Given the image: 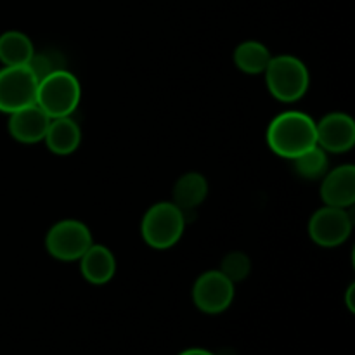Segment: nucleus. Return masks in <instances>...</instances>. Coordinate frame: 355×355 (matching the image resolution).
Segmentation results:
<instances>
[{
  "label": "nucleus",
  "mask_w": 355,
  "mask_h": 355,
  "mask_svg": "<svg viewBox=\"0 0 355 355\" xmlns=\"http://www.w3.org/2000/svg\"><path fill=\"white\" fill-rule=\"evenodd\" d=\"M266 137L270 151L286 159H295L318 146L315 121L302 111H284L277 114L269 123Z\"/></svg>",
  "instance_id": "obj_1"
},
{
  "label": "nucleus",
  "mask_w": 355,
  "mask_h": 355,
  "mask_svg": "<svg viewBox=\"0 0 355 355\" xmlns=\"http://www.w3.org/2000/svg\"><path fill=\"white\" fill-rule=\"evenodd\" d=\"M263 75L270 96L281 103H297L311 85L307 66L291 54L272 55Z\"/></svg>",
  "instance_id": "obj_2"
},
{
  "label": "nucleus",
  "mask_w": 355,
  "mask_h": 355,
  "mask_svg": "<svg viewBox=\"0 0 355 355\" xmlns=\"http://www.w3.org/2000/svg\"><path fill=\"white\" fill-rule=\"evenodd\" d=\"M186 222V215L173 201L155 203L142 217V239L155 250H168L180 241Z\"/></svg>",
  "instance_id": "obj_3"
},
{
  "label": "nucleus",
  "mask_w": 355,
  "mask_h": 355,
  "mask_svg": "<svg viewBox=\"0 0 355 355\" xmlns=\"http://www.w3.org/2000/svg\"><path fill=\"white\" fill-rule=\"evenodd\" d=\"M82 99V85L68 69H58L38 82L35 103L51 118L71 116Z\"/></svg>",
  "instance_id": "obj_4"
},
{
  "label": "nucleus",
  "mask_w": 355,
  "mask_h": 355,
  "mask_svg": "<svg viewBox=\"0 0 355 355\" xmlns=\"http://www.w3.org/2000/svg\"><path fill=\"white\" fill-rule=\"evenodd\" d=\"M92 243L90 229L76 218L55 222L45 236V250L59 262H76Z\"/></svg>",
  "instance_id": "obj_5"
},
{
  "label": "nucleus",
  "mask_w": 355,
  "mask_h": 355,
  "mask_svg": "<svg viewBox=\"0 0 355 355\" xmlns=\"http://www.w3.org/2000/svg\"><path fill=\"white\" fill-rule=\"evenodd\" d=\"M38 80L28 66H2L0 68V113L35 104Z\"/></svg>",
  "instance_id": "obj_6"
},
{
  "label": "nucleus",
  "mask_w": 355,
  "mask_h": 355,
  "mask_svg": "<svg viewBox=\"0 0 355 355\" xmlns=\"http://www.w3.org/2000/svg\"><path fill=\"white\" fill-rule=\"evenodd\" d=\"M352 234V218L345 208L322 207L309 220V236L321 248L342 246Z\"/></svg>",
  "instance_id": "obj_7"
},
{
  "label": "nucleus",
  "mask_w": 355,
  "mask_h": 355,
  "mask_svg": "<svg viewBox=\"0 0 355 355\" xmlns=\"http://www.w3.org/2000/svg\"><path fill=\"white\" fill-rule=\"evenodd\" d=\"M193 300L194 305L205 314H222L234 300V283L220 270H207L194 283Z\"/></svg>",
  "instance_id": "obj_8"
},
{
  "label": "nucleus",
  "mask_w": 355,
  "mask_h": 355,
  "mask_svg": "<svg viewBox=\"0 0 355 355\" xmlns=\"http://www.w3.org/2000/svg\"><path fill=\"white\" fill-rule=\"evenodd\" d=\"M315 132H318V146L326 153H347L355 144V121L350 114L329 113L315 121Z\"/></svg>",
  "instance_id": "obj_9"
},
{
  "label": "nucleus",
  "mask_w": 355,
  "mask_h": 355,
  "mask_svg": "<svg viewBox=\"0 0 355 355\" xmlns=\"http://www.w3.org/2000/svg\"><path fill=\"white\" fill-rule=\"evenodd\" d=\"M51 120L52 118L35 103L10 113L7 128L14 141L23 142V144H35V142L44 141Z\"/></svg>",
  "instance_id": "obj_10"
},
{
  "label": "nucleus",
  "mask_w": 355,
  "mask_h": 355,
  "mask_svg": "<svg viewBox=\"0 0 355 355\" xmlns=\"http://www.w3.org/2000/svg\"><path fill=\"white\" fill-rule=\"evenodd\" d=\"M321 198L324 205L336 208H350L355 203V166L342 165L326 172L321 184Z\"/></svg>",
  "instance_id": "obj_11"
},
{
  "label": "nucleus",
  "mask_w": 355,
  "mask_h": 355,
  "mask_svg": "<svg viewBox=\"0 0 355 355\" xmlns=\"http://www.w3.org/2000/svg\"><path fill=\"white\" fill-rule=\"evenodd\" d=\"M45 146L58 156L73 155L82 142V128L71 116L52 118L44 137Z\"/></svg>",
  "instance_id": "obj_12"
},
{
  "label": "nucleus",
  "mask_w": 355,
  "mask_h": 355,
  "mask_svg": "<svg viewBox=\"0 0 355 355\" xmlns=\"http://www.w3.org/2000/svg\"><path fill=\"white\" fill-rule=\"evenodd\" d=\"M78 262L85 281H89L90 284H97V286L110 283L116 272V260H114L113 252L104 245L92 243Z\"/></svg>",
  "instance_id": "obj_13"
},
{
  "label": "nucleus",
  "mask_w": 355,
  "mask_h": 355,
  "mask_svg": "<svg viewBox=\"0 0 355 355\" xmlns=\"http://www.w3.org/2000/svg\"><path fill=\"white\" fill-rule=\"evenodd\" d=\"M173 203L184 211V215L193 214L208 196L207 177L198 172H187L179 177L173 186Z\"/></svg>",
  "instance_id": "obj_14"
},
{
  "label": "nucleus",
  "mask_w": 355,
  "mask_h": 355,
  "mask_svg": "<svg viewBox=\"0 0 355 355\" xmlns=\"http://www.w3.org/2000/svg\"><path fill=\"white\" fill-rule=\"evenodd\" d=\"M35 54L30 37L10 30L0 35V62L3 66H26Z\"/></svg>",
  "instance_id": "obj_15"
},
{
  "label": "nucleus",
  "mask_w": 355,
  "mask_h": 355,
  "mask_svg": "<svg viewBox=\"0 0 355 355\" xmlns=\"http://www.w3.org/2000/svg\"><path fill=\"white\" fill-rule=\"evenodd\" d=\"M270 54L269 49L257 40H246L239 44L234 51V62L238 69H241L246 75H260L266 71L269 64Z\"/></svg>",
  "instance_id": "obj_16"
},
{
  "label": "nucleus",
  "mask_w": 355,
  "mask_h": 355,
  "mask_svg": "<svg viewBox=\"0 0 355 355\" xmlns=\"http://www.w3.org/2000/svg\"><path fill=\"white\" fill-rule=\"evenodd\" d=\"M295 163V170H297L298 175H302L304 179L309 180H315V179H322L328 172L329 166V158L328 153L324 151L319 146H314L309 151L302 153L300 156L293 159Z\"/></svg>",
  "instance_id": "obj_17"
},
{
  "label": "nucleus",
  "mask_w": 355,
  "mask_h": 355,
  "mask_svg": "<svg viewBox=\"0 0 355 355\" xmlns=\"http://www.w3.org/2000/svg\"><path fill=\"white\" fill-rule=\"evenodd\" d=\"M218 270L234 284L241 283L252 272V260H250V257L246 253L231 252L224 257Z\"/></svg>",
  "instance_id": "obj_18"
},
{
  "label": "nucleus",
  "mask_w": 355,
  "mask_h": 355,
  "mask_svg": "<svg viewBox=\"0 0 355 355\" xmlns=\"http://www.w3.org/2000/svg\"><path fill=\"white\" fill-rule=\"evenodd\" d=\"M26 66L31 69V73L37 76L38 82H40L42 78H45V76L51 75V73L58 71V69H64V59L61 58L59 52H35Z\"/></svg>",
  "instance_id": "obj_19"
},
{
  "label": "nucleus",
  "mask_w": 355,
  "mask_h": 355,
  "mask_svg": "<svg viewBox=\"0 0 355 355\" xmlns=\"http://www.w3.org/2000/svg\"><path fill=\"white\" fill-rule=\"evenodd\" d=\"M179 355H215L210 350H205V349H187L184 352H180Z\"/></svg>",
  "instance_id": "obj_20"
},
{
  "label": "nucleus",
  "mask_w": 355,
  "mask_h": 355,
  "mask_svg": "<svg viewBox=\"0 0 355 355\" xmlns=\"http://www.w3.org/2000/svg\"><path fill=\"white\" fill-rule=\"evenodd\" d=\"M354 284L352 286L349 288V291H347V297H345V300H347V305H349V309H350V312H354L355 311V307H354V302H352V295H354Z\"/></svg>",
  "instance_id": "obj_21"
}]
</instances>
